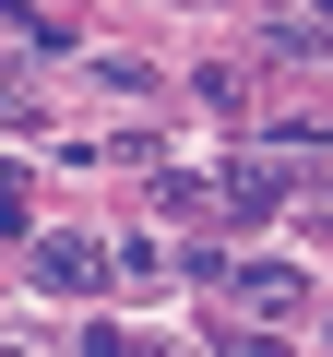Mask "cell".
Masks as SVG:
<instances>
[{
  "label": "cell",
  "instance_id": "6da1fadb",
  "mask_svg": "<svg viewBox=\"0 0 333 357\" xmlns=\"http://www.w3.org/2000/svg\"><path fill=\"white\" fill-rule=\"evenodd\" d=\"M297 298H309V274H297V262H238V310H262V321H286Z\"/></svg>",
  "mask_w": 333,
  "mask_h": 357
},
{
  "label": "cell",
  "instance_id": "7a4b0ae2",
  "mask_svg": "<svg viewBox=\"0 0 333 357\" xmlns=\"http://www.w3.org/2000/svg\"><path fill=\"white\" fill-rule=\"evenodd\" d=\"M95 274H107L95 238H36V286H95Z\"/></svg>",
  "mask_w": 333,
  "mask_h": 357
},
{
  "label": "cell",
  "instance_id": "3957f363",
  "mask_svg": "<svg viewBox=\"0 0 333 357\" xmlns=\"http://www.w3.org/2000/svg\"><path fill=\"white\" fill-rule=\"evenodd\" d=\"M262 48H274V60H333V24H309V13H274V24H262Z\"/></svg>",
  "mask_w": 333,
  "mask_h": 357
},
{
  "label": "cell",
  "instance_id": "277c9868",
  "mask_svg": "<svg viewBox=\"0 0 333 357\" xmlns=\"http://www.w3.org/2000/svg\"><path fill=\"white\" fill-rule=\"evenodd\" d=\"M0 227H24V178H0Z\"/></svg>",
  "mask_w": 333,
  "mask_h": 357
},
{
  "label": "cell",
  "instance_id": "5b68a950",
  "mask_svg": "<svg viewBox=\"0 0 333 357\" xmlns=\"http://www.w3.org/2000/svg\"><path fill=\"white\" fill-rule=\"evenodd\" d=\"M13 119H24V96H13V84H0V131H13Z\"/></svg>",
  "mask_w": 333,
  "mask_h": 357
}]
</instances>
